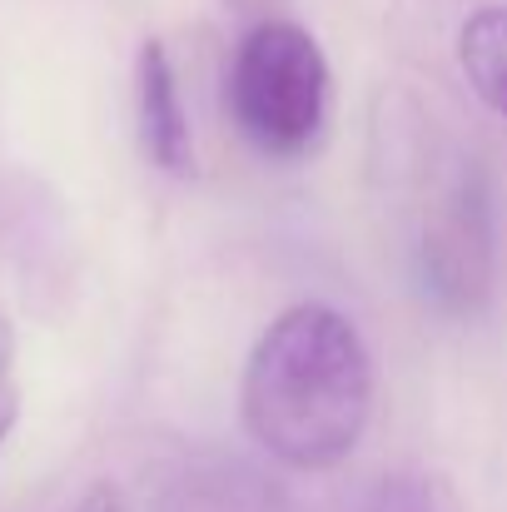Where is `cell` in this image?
<instances>
[{"instance_id":"6da1fadb","label":"cell","mask_w":507,"mask_h":512,"mask_svg":"<svg viewBox=\"0 0 507 512\" xmlns=\"http://www.w3.org/2000/svg\"><path fill=\"white\" fill-rule=\"evenodd\" d=\"M239 408L249 438L269 458L324 473L358 448L368 428L373 358L338 309L294 304L254 343Z\"/></svg>"},{"instance_id":"7a4b0ae2","label":"cell","mask_w":507,"mask_h":512,"mask_svg":"<svg viewBox=\"0 0 507 512\" xmlns=\"http://www.w3.org/2000/svg\"><path fill=\"white\" fill-rule=\"evenodd\" d=\"M229 115L264 155H304L329 115V60L294 20L254 25L229 65Z\"/></svg>"},{"instance_id":"3957f363","label":"cell","mask_w":507,"mask_h":512,"mask_svg":"<svg viewBox=\"0 0 507 512\" xmlns=\"http://www.w3.org/2000/svg\"><path fill=\"white\" fill-rule=\"evenodd\" d=\"M493 274H498L493 184L478 160L458 155L428 184L418 209V279L443 314L473 319L493 299Z\"/></svg>"},{"instance_id":"277c9868","label":"cell","mask_w":507,"mask_h":512,"mask_svg":"<svg viewBox=\"0 0 507 512\" xmlns=\"http://www.w3.org/2000/svg\"><path fill=\"white\" fill-rule=\"evenodd\" d=\"M155 512H289L279 483L244 458L199 453L174 468Z\"/></svg>"},{"instance_id":"5b68a950","label":"cell","mask_w":507,"mask_h":512,"mask_svg":"<svg viewBox=\"0 0 507 512\" xmlns=\"http://www.w3.org/2000/svg\"><path fill=\"white\" fill-rule=\"evenodd\" d=\"M135 85H140V140H145V155L165 174H189L194 170V135H189V115H184V100H179V80H174L169 50L160 40H145Z\"/></svg>"},{"instance_id":"8992f818","label":"cell","mask_w":507,"mask_h":512,"mask_svg":"<svg viewBox=\"0 0 507 512\" xmlns=\"http://www.w3.org/2000/svg\"><path fill=\"white\" fill-rule=\"evenodd\" d=\"M458 65L478 100L507 120V5L478 10L458 35Z\"/></svg>"},{"instance_id":"52a82bcc","label":"cell","mask_w":507,"mask_h":512,"mask_svg":"<svg viewBox=\"0 0 507 512\" xmlns=\"http://www.w3.org/2000/svg\"><path fill=\"white\" fill-rule=\"evenodd\" d=\"M363 512H463V508H458V498H453V488L443 478H433V473H393V478H383L368 493Z\"/></svg>"},{"instance_id":"ba28073f","label":"cell","mask_w":507,"mask_h":512,"mask_svg":"<svg viewBox=\"0 0 507 512\" xmlns=\"http://www.w3.org/2000/svg\"><path fill=\"white\" fill-rule=\"evenodd\" d=\"M15 408H20V388H15V334L0 319V443L15 428Z\"/></svg>"},{"instance_id":"9c48e42d","label":"cell","mask_w":507,"mask_h":512,"mask_svg":"<svg viewBox=\"0 0 507 512\" xmlns=\"http://www.w3.org/2000/svg\"><path fill=\"white\" fill-rule=\"evenodd\" d=\"M70 512H125V498H120L115 483H95V488H90Z\"/></svg>"}]
</instances>
